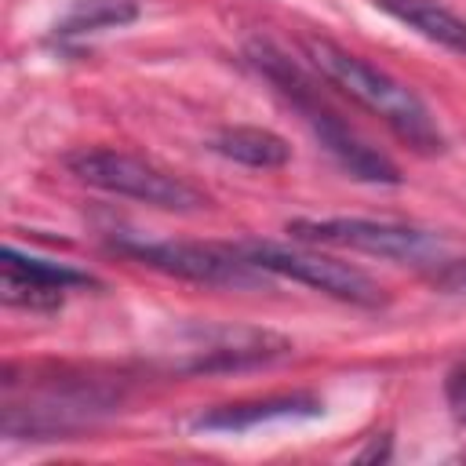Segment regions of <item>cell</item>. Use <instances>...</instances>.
<instances>
[{"mask_svg":"<svg viewBox=\"0 0 466 466\" xmlns=\"http://www.w3.org/2000/svg\"><path fill=\"white\" fill-rule=\"evenodd\" d=\"M291 240L313 244V248H342V251H360L375 255L397 266H415V269H444L451 266V240L441 237L437 229L408 226V222H390V218H295L288 222Z\"/></svg>","mask_w":466,"mask_h":466,"instance_id":"cell-3","label":"cell"},{"mask_svg":"<svg viewBox=\"0 0 466 466\" xmlns=\"http://www.w3.org/2000/svg\"><path fill=\"white\" fill-rule=\"evenodd\" d=\"M138 18V4L135 0H80L66 18L62 25L55 29L62 40L69 36H91V33H102V29H120L127 22Z\"/></svg>","mask_w":466,"mask_h":466,"instance_id":"cell-13","label":"cell"},{"mask_svg":"<svg viewBox=\"0 0 466 466\" xmlns=\"http://www.w3.org/2000/svg\"><path fill=\"white\" fill-rule=\"evenodd\" d=\"M444 400L459 426H466V353L448 368L444 375Z\"/></svg>","mask_w":466,"mask_h":466,"instance_id":"cell-14","label":"cell"},{"mask_svg":"<svg viewBox=\"0 0 466 466\" xmlns=\"http://www.w3.org/2000/svg\"><path fill=\"white\" fill-rule=\"evenodd\" d=\"M66 167L84 186H95L102 193L127 197V200H138V204H149L160 211H175V215H197L211 204V197L200 186L186 182L182 175H175L138 153L113 149V146L73 149L66 157Z\"/></svg>","mask_w":466,"mask_h":466,"instance_id":"cell-4","label":"cell"},{"mask_svg":"<svg viewBox=\"0 0 466 466\" xmlns=\"http://www.w3.org/2000/svg\"><path fill=\"white\" fill-rule=\"evenodd\" d=\"M437 284L448 288V291H466V262H451V266H444L441 277H437Z\"/></svg>","mask_w":466,"mask_h":466,"instance_id":"cell-15","label":"cell"},{"mask_svg":"<svg viewBox=\"0 0 466 466\" xmlns=\"http://www.w3.org/2000/svg\"><path fill=\"white\" fill-rule=\"evenodd\" d=\"M248 58L251 66L277 87V95L302 116V124L309 127V135L331 153V160L357 182H371V186H397L400 182V171L393 167L390 157H382L379 149H371L331 106L328 98L317 91V84L288 58L280 55L273 44L266 40H255L248 47Z\"/></svg>","mask_w":466,"mask_h":466,"instance_id":"cell-2","label":"cell"},{"mask_svg":"<svg viewBox=\"0 0 466 466\" xmlns=\"http://www.w3.org/2000/svg\"><path fill=\"white\" fill-rule=\"evenodd\" d=\"M240 251L248 255L251 266H258L262 273H273V277H284V280H295V284H306L328 299H339V302H350V306H364V309H375L386 302L382 288L357 266L335 258V255H324L317 251L313 244H273V240H248L240 244Z\"/></svg>","mask_w":466,"mask_h":466,"instance_id":"cell-5","label":"cell"},{"mask_svg":"<svg viewBox=\"0 0 466 466\" xmlns=\"http://www.w3.org/2000/svg\"><path fill=\"white\" fill-rule=\"evenodd\" d=\"M390 18H397L400 25H408L411 33H419L422 40L466 55V18L455 15L451 7H444L441 0H375Z\"/></svg>","mask_w":466,"mask_h":466,"instance_id":"cell-11","label":"cell"},{"mask_svg":"<svg viewBox=\"0 0 466 466\" xmlns=\"http://www.w3.org/2000/svg\"><path fill=\"white\" fill-rule=\"evenodd\" d=\"M324 404L313 393H277V397H258V400H237L211 408L193 419V430L200 433H248L266 422H284V419H313L320 415Z\"/></svg>","mask_w":466,"mask_h":466,"instance_id":"cell-9","label":"cell"},{"mask_svg":"<svg viewBox=\"0 0 466 466\" xmlns=\"http://www.w3.org/2000/svg\"><path fill=\"white\" fill-rule=\"evenodd\" d=\"M113 248L138 266L157 273L211 284V288H251L266 273L248 262V255L229 244H197V240H149V237H116Z\"/></svg>","mask_w":466,"mask_h":466,"instance_id":"cell-6","label":"cell"},{"mask_svg":"<svg viewBox=\"0 0 466 466\" xmlns=\"http://www.w3.org/2000/svg\"><path fill=\"white\" fill-rule=\"evenodd\" d=\"M91 284H95L91 273H84L69 262L40 258V255L22 251L15 244L4 248V302L7 306L55 309L69 291L91 288Z\"/></svg>","mask_w":466,"mask_h":466,"instance_id":"cell-8","label":"cell"},{"mask_svg":"<svg viewBox=\"0 0 466 466\" xmlns=\"http://www.w3.org/2000/svg\"><path fill=\"white\" fill-rule=\"evenodd\" d=\"M211 149L233 164L258 167V171L284 167L291 160V146L269 127H226L211 138Z\"/></svg>","mask_w":466,"mask_h":466,"instance_id":"cell-12","label":"cell"},{"mask_svg":"<svg viewBox=\"0 0 466 466\" xmlns=\"http://www.w3.org/2000/svg\"><path fill=\"white\" fill-rule=\"evenodd\" d=\"M302 51H306L309 66L331 87H339L360 109L379 116L408 149H415V153H441L444 149V135H441L430 106L408 84H400L386 69L371 66L368 58L346 51L342 44H335L328 36H306Z\"/></svg>","mask_w":466,"mask_h":466,"instance_id":"cell-1","label":"cell"},{"mask_svg":"<svg viewBox=\"0 0 466 466\" xmlns=\"http://www.w3.org/2000/svg\"><path fill=\"white\" fill-rule=\"evenodd\" d=\"M116 393L95 379H47L29 393L25 404L7 400L4 430L15 433H69L76 426L95 422L98 415L113 411Z\"/></svg>","mask_w":466,"mask_h":466,"instance_id":"cell-7","label":"cell"},{"mask_svg":"<svg viewBox=\"0 0 466 466\" xmlns=\"http://www.w3.org/2000/svg\"><path fill=\"white\" fill-rule=\"evenodd\" d=\"M197 360L193 371H215V368H251L269 364L284 353H291V342L273 331H218L204 342V350H193Z\"/></svg>","mask_w":466,"mask_h":466,"instance_id":"cell-10","label":"cell"}]
</instances>
